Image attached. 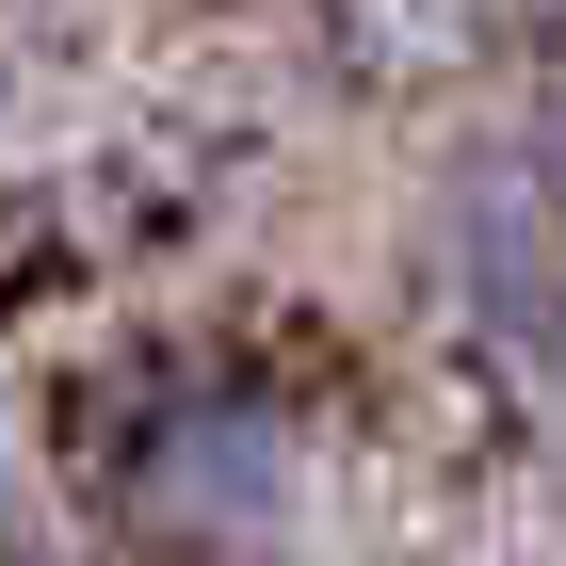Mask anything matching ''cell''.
<instances>
[{
	"mask_svg": "<svg viewBox=\"0 0 566 566\" xmlns=\"http://www.w3.org/2000/svg\"><path fill=\"white\" fill-rule=\"evenodd\" d=\"M292 485H307V453H292V421H275L260 389H178V405H146L130 453H114V502H130L163 551H275V534H292Z\"/></svg>",
	"mask_w": 566,
	"mask_h": 566,
	"instance_id": "1",
	"label": "cell"
},
{
	"mask_svg": "<svg viewBox=\"0 0 566 566\" xmlns=\"http://www.w3.org/2000/svg\"><path fill=\"white\" fill-rule=\"evenodd\" d=\"M551 195H566V97H551Z\"/></svg>",
	"mask_w": 566,
	"mask_h": 566,
	"instance_id": "2",
	"label": "cell"
}]
</instances>
